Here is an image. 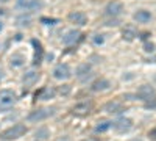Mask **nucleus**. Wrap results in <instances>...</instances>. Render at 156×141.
Here are the masks:
<instances>
[{
    "label": "nucleus",
    "mask_w": 156,
    "mask_h": 141,
    "mask_svg": "<svg viewBox=\"0 0 156 141\" xmlns=\"http://www.w3.org/2000/svg\"><path fill=\"white\" fill-rule=\"evenodd\" d=\"M111 125H112V122H109V121H103V122H100V124L95 127V133H103V132H106Z\"/></svg>",
    "instance_id": "obj_20"
},
{
    "label": "nucleus",
    "mask_w": 156,
    "mask_h": 141,
    "mask_svg": "<svg viewBox=\"0 0 156 141\" xmlns=\"http://www.w3.org/2000/svg\"><path fill=\"white\" fill-rule=\"evenodd\" d=\"M129 141H142L140 138H133V139H129Z\"/></svg>",
    "instance_id": "obj_29"
},
{
    "label": "nucleus",
    "mask_w": 156,
    "mask_h": 141,
    "mask_svg": "<svg viewBox=\"0 0 156 141\" xmlns=\"http://www.w3.org/2000/svg\"><path fill=\"white\" fill-rule=\"evenodd\" d=\"M144 49H145V52H153V50H154V46H153L151 43H147V44L144 46Z\"/></svg>",
    "instance_id": "obj_26"
},
{
    "label": "nucleus",
    "mask_w": 156,
    "mask_h": 141,
    "mask_svg": "<svg viewBox=\"0 0 156 141\" xmlns=\"http://www.w3.org/2000/svg\"><path fill=\"white\" fill-rule=\"evenodd\" d=\"M140 100H145V102H150L154 100L156 97V89L151 86V85H142L139 89H137V94H136Z\"/></svg>",
    "instance_id": "obj_4"
},
{
    "label": "nucleus",
    "mask_w": 156,
    "mask_h": 141,
    "mask_svg": "<svg viewBox=\"0 0 156 141\" xmlns=\"http://www.w3.org/2000/svg\"><path fill=\"white\" fill-rule=\"evenodd\" d=\"M112 127L119 133H123V132H128L133 127V121L128 119V118H120V119H117L115 122H112Z\"/></svg>",
    "instance_id": "obj_8"
},
{
    "label": "nucleus",
    "mask_w": 156,
    "mask_h": 141,
    "mask_svg": "<svg viewBox=\"0 0 156 141\" xmlns=\"http://www.w3.org/2000/svg\"><path fill=\"white\" fill-rule=\"evenodd\" d=\"M27 132H28L27 125H23V124H14L12 127H9V129H6L5 132L0 133V139H3V141H12V139H17V138L23 136Z\"/></svg>",
    "instance_id": "obj_1"
},
{
    "label": "nucleus",
    "mask_w": 156,
    "mask_h": 141,
    "mask_svg": "<svg viewBox=\"0 0 156 141\" xmlns=\"http://www.w3.org/2000/svg\"><path fill=\"white\" fill-rule=\"evenodd\" d=\"M22 63H23V58L22 57H12L11 58V65L12 66H20Z\"/></svg>",
    "instance_id": "obj_22"
},
{
    "label": "nucleus",
    "mask_w": 156,
    "mask_h": 141,
    "mask_svg": "<svg viewBox=\"0 0 156 141\" xmlns=\"http://www.w3.org/2000/svg\"><path fill=\"white\" fill-rule=\"evenodd\" d=\"M59 93H61V94H64V96L69 94V93H70V86H69V85H62V86L59 88Z\"/></svg>",
    "instance_id": "obj_24"
},
{
    "label": "nucleus",
    "mask_w": 156,
    "mask_h": 141,
    "mask_svg": "<svg viewBox=\"0 0 156 141\" xmlns=\"http://www.w3.org/2000/svg\"><path fill=\"white\" fill-rule=\"evenodd\" d=\"M90 75H92V71H90V66L87 65V63H84V65H81V66H78V69H76V79L78 80L86 82Z\"/></svg>",
    "instance_id": "obj_12"
},
{
    "label": "nucleus",
    "mask_w": 156,
    "mask_h": 141,
    "mask_svg": "<svg viewBox=\"0 0 156 141\" xmlns=\"http://www.w3.org/2000/svg\"><path fill=\"white\" fill-rule=\"evenodd\" d=\"M123 110V107H122V104L119 100H111V102H108V104H105V111L106 113H120Z\"/></svg>",
    "instance_id": "obj_18"
},
{
    "label": "nucleus",
    "mask_w": 156,
    "mask_h": 141,
    "mask_svg": "<svg viewBox=\"0 0 156 141\" xmlns=\"http://www.w3.org/2000/svg\"><path fill=\"white\" fill-rule=\"evenodd\" d=\"M55 89H51V88H42V89H39V91L34 94V97L37 99H41V100H47V99H51V97H53L55 96Z\"/></svg>",
    "instance_id": "obj_17"
},
{
    "label": "nucleus",
    "mask_w": 156,
    "mask_h": 141,
    "mask_svg": "<svg viewBox=\"0 0 156 141\" xmlns=\"http://www.w3.org/2000/svg\"><path fill=\"white\" fill-rule=\"evenodd\" d=\"M17 6L23 8V9H36V8L42 6V2L41 0H19Z\"/></svg>",
    "instance_id": "obj_13"
},
{
    "label": "nucleus",
    "mask_w": 156,
    "mask_h": 141,
    "mask_svg": "<svg viewBox=\"0 0 156 141\" xmlns=\"http://www.w3.org/2000/svg\"><path fill=\"white\" fill-rule=\"evenodd\" d=\"M123 11V5L122 2H117V0H112V2H109L105 8V14L106 16H111V17H115L119 16L120 13Z\"/></svg>",
    "instance_id": "obj_6"
},
{
    "label": "nucleus",
    "mask_w": 156,
    "mask_h": 141,
    "mask_svg": "<svg viewBox=\"0 0 156 141\" xmlns=\"http://www.w3.org/2000/svg\"><path fill=\"white\" fill-rule=\"evenodd\" d=\"M70 75H72V71L66 63H61V65H58L53 69V77L56 80H67V79H70Z\"/></svg>",
    "instance_id": "obj_5"
},
{
    "label": "nucleus",
    "mask_w": 156,
    "mask_h": 141,
    "mask_svg": "<svg viewBox=\"0 0 156 141\" xmlns=\"http://www.w3.org/2000/svg\"><path fill=\"white\" fill-rule=\"evenodd\" d=\"M148 136H150L151 139H156V127H154V129H151V130L148 132Z\"/></svg>",
    "instance_id": "obj_27"
},
{
    "label": "nucleus",
    "mask_w": 156,
    "mask_h": 141,
    "mask_svg": "<svg viewBox=\"0 0 156 141\" xmlns=\"http://www.w3.org/2000/svg\"><path fill=\"white\" fill-rule=\"evenodd\" d=\"M81 32L80 30H69L66 35H64V38H62V43L66 44V46H72V44H75V43H78L81 39Z\"/></svg>",
    "instance_id": "obj_9"
},
{
    "label": "nucleus",
    "mask_w": 156,
    "mask_h": 141,
    "mask_svg": "<svg viewBox=\"0 0 156 141\" xmlns=\"http://www.w3.org/2000/svg\"><path fill=\"white\" fill-rule=\"evenodd\" d=\"M2 79H3V71L0 69V80H2Z\"/></svg>",
    "instance_id": "obj_28"
},
{
    "label": "nucleus",
    "mask_w": 156,
    "mask_h": 141,
    "mask_svg": "<svg viewBox=\"0 0 156 141\" xmlns=\"http://www.w3.org/2000/svg\"><path fill=\"white\" fill-rule=\"evenodd\" d=\"M83 141H89V139H83Z\"/></svg>",
    "instance_id": "obj_32"
},
{
    "label": "nucleus",
    "mask_w": 156,
    "mask_h": 141,
    "mask_svg": "<svg viewBox=\"0 0 156 141\" xmlns=\"http://www.w3.org/2000/svg\"><path fill=\"white\" fill-rule=\"evenodd\" d=\"M64 141H67V139H64Z\"/></svg>",
    "instance_id": "obj_33"
},
{
    "label": "nucleus",
    "mask_w": 156,
    "mask_h": 141,
    "mask_svg": "<svg viewBox=\"0 0 156 141\" xmlns=\"http://www.w3.org/2000/svg\"><path fill=\"white\" fill-rule=\"evenodd\" d=\"M0 30H2V24H0Z\"/></svg>",
    "instance_id": "obj_31"
},
{
    "label": "nucleus",
    "mask_w": 156,
    "mask_h": 141,
    "mask_svg": "<svg viewBox=\"0 0 156 141\" xmlns=\"http://www.w3.org/2000/svg\"><path fill=\"white\" fill-rule=\"evenodd\" d=\"M41 22L42 24H45V25H55V24H58V19H53V17H41Z\"/></svg>",
    "instance_id": "obj_21"
},
{
    "label": "nucleus",
    "mask_w": 156,
    "mask_h": 141,
    "mask_svg": "<svg viewBox=\"0 0 156 141\" xmlns=\"http://www.w3.org/2000/svg\"><path fill=\"white\" fill-rule=\"evenodd\" d=\"M0 2H8V0H0Z\"/></svg>",
    "instance_id": "obj_30"
},
{
    "label": "nucleus",
    "mask_w": 156,
    "mask_h": 141,
    "mask_svg": "<svg viewBox=\"0 0 156 141\" xmlns=\"http://www.w3.org/2000/svg\"><path fill=\"white\" fill-rule=\"evenodd\" d=\"M103 43H105V38H103L101 35H95L94 36V44L95 46H101Z\"/></svg>",
    "instance_id": "obj_23"
},
{
    "label": "nucleus",
    "mask_w": 156,
    "mask_h": 141,
    "mask_svg": "<svg viewBox=\"0 0 156 141\" xmlns=\"http://www.w3.org/2000/svg\"><path fill=\"white\" fill-rule=\"evenodd\" d=\"M133 19L137 20L139 24H147L151 20V13L150 11H145V9H139L133 14Z\"/></svg>",
    "instance_id": "obj_14"
},
{
    "label": "nucleus",
    "mask_w": 156,
    "mask_h": 141,
    "mask_svg": "<svg viewBox=\"0 0 156 141\" xmlns=\"http://www.w3.org/2000/svg\"><path fill=\"white\" fill-rule=\"evenodd\" d=\"M36 136H39V138H47V129L37 130V132H36Z\"/></svg>",
    "instance_id": "obj_25"
},
{
    "label": "nucleus",
    "mask_w": 156,
    "mask_h": 141,
    "mask_svg": "<svg viewBox=\"0 0 156 141\" xmlns=\"http://www.w3.org/2000/svg\"><path fill=\"white\" fill-rule=\"evenodd\" d=\"M67 17L72 24H76V25H86V22H87V16L83 11H72Z\"/></svg>",
    "instance_id": "obj_11"
},
{
    "label": "nucleus",
    "mask_w": 156,
    "mask_h": 141,
    "mask_svg": "<svg viewBox=\"0 0 156 141\" xmlns=\"http://www.w3.org/2000/svg\"><path fill=\"white\" fill-rule=\"evenodd\" d=\"M17 102V94L12 89H2L0 91V111H6L12 108Z\"/></svg>",
    "instance_id": "obj_2"
},
{
    "label": "nucleus",
    "mask_w": 156,
    "mask_h": 141,
    "mask_svg": "<svg viewBox=\"0 0 156 141\" xmlns=\"http://www.w3.org/2000/svg\"><path fill=\"white\" fill-rule=\"evenodd\" d=\"M55 108H39V110H34L28 114V121L30 122H39V121H44L47 118H50L53 114Z\"/></svg>",
    "instance_id": "obj_3"
},
{
    "label": "nucleus",
    "mask_w": 156,
    "mask_h": 141,
    "mask_svg": "<svg viewBox=\"0 0 156 141\" xmlns=\"http://www.w3.org/2000/svg\"><path fill=\"white\" fill-rule=\"evenodd\" d=\"M37 80H39V74L34 72V71H28L23 75V85L25 86H33Z\"/></svg>",
    "instance_id": "obj_16"
},
{
    "label": "nucleus",
    "mask_w": 156,
    "mask_h": 141,
    "mask_svg": "<svg viewBox=\"0 0 156 141\" xmlns=\"http://www.w3.org/2000/svg\"><path fill=\"white\" fill-rule=\"evenodd\" d=\"M92 102L90 100H84V102H80V104H76V105H73V108H72V113L73 114H80V116H83V114H87V113H90L92 111Z\"/></svg>",
    "instance_id": "obj_7"
},
{
    "label": "nucleus",
    "mask_w": 156,
    "mask_h": 141,
    "mask_svg": "<svg viewBox=\"0 0 156 141\" xmlns=\"http://www.w3.org/2000/svg\"><path fill=\"white\" fill-rule=\"evenodd\" d=\"M109 86H111V83H109L106 79H98V80H95V82L92 83L90 89H92V91H95V93H98V91H105V89H108Z\"/></svg>",
    "instance_id": "obj_15"
},
{
    "label": "nucleus",
    "mask_w": 156,
    "mask_h": 141,
    "mask_svg": "<svg viewBox=\"0 0 156 141\" xmlns=\"http://www.w3.org/2000/svg\"><path fill=\"white\" fill-rule=\"evenodd\" d=\"M136 36H137V32L134 28H131V27H128V28H125L122 32V38H123L125 41H133Z\"/></svg>",
    "instance_id": "obj_19"
},
{
    "label": "nucleus",
    "mask_w": 156,
    "mask_h": 141,
    "mask_svg": "<svg viewBox=\"0 0 156 141\" xmlns=\"http://www.w3.org/2000/svg\"><path fill=\"white\" fill-rule=\"evenodd\" d=\"M31 44L34 47V57H33V65L37 66V65H41V61H42V57H44V49H42V44L39 43L37 39H31Z\"/></svg>",
    "instance_id": "obj_10"
}]
</instances>
